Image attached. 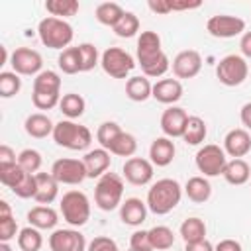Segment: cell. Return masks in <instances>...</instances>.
<instances>
[{"label":"cell","instance_id":"1","mask_svg":"<svg viewBox=\"0 0 251 251\" xmlns=\"http://www.w3.org/2000/svg\"><path fill=\"white\" fill-rule=\"evenodd\" d=\"M137 63L147 78H159L169 71L171 61L161 47V37L157 31L147 29L137 37Z\"/></svg>","mask_w":251,"mask_h":251},{"label":"cell","instance_id":"2","mask_svg":"<svg viewBox=\"0 0 251 251\" xmlns=\"http://www.w3.org/2000/svg\"><path fill=\"white\" fill-rule=\"evenodd\" d=\"M180 198H182V188L175 178H159L147 190L145 204L153 214L165 216L178 206Z\"/></svg>","mask_w":251,"mask_h":251},{"label":"cell","instance_id":"3","mask_svg":"<svg viewBox=\"0 0 251 251\" xmlns=\"http://www.w3.org/2000/svg\"><path fill=\"white\" fill-rule=\"evenodd\" d=\"M37 33H39V41L49 47V49H67L75 37V31H73V25L67 22V20H61V18H53V16H47L39 22L37 25Z\"/></svg>","mask_w":251,"mask_h":251},{"label":"cell","instance_id":"4","mask_svg":"<svg viewBox=\"0 0 251 251\" xmlns=\"http://www.w3.org/2000/svg\"><path fill=\"white\" fill-rule=\"evenodd\" d=\"M53 139L59 147L71 151H84L92 143V133L86 126H80L73 120H61L55 124Z\"/></svg>","mask_w":251,"mask_h":251},{"label":"cell","instance_id":"5","mask_svg":"<svg viewBox=\"0 0 251 251\" xmlns=\"http://www.w3.org/2000/svg\"><path fill=\"white\" fill-rule=\"evenodd\" d=\"M122 196H124V178L116 173H106L98 178L94 186V204L104 210L112 212L118 206H122Z\"/></svg>","mask_w":251,"mask_h":251},{"label":"cell","instance_id":"6","mask_svg":"<svg viewBox=\"0 0 251 251\" xmlns=\"http://www.w3.org/2000/svg\"><path fill=\"white\" fill-rule=\"evenodd\" d=\"M61 214L63 220L71 227H80L90 220V200L80 190H69L61 198Z\"/></svg>","mask_w":251,"mask_h":251},{"label":"cell","instance_id":"7","mask_svg":"<svg viewBox=\"0 0 251 251\" xmlns=\"http://www.w3.org/2000/svg\"><path fill=\"white\" fill-rule=\"evenodd\" d=\"M194 163H196V169L202 173V176H218V175H224V169L227 165V155L224 147L216 143H208L198 149Z\"/></svg>","mask_w":251,"mask_h":251},{"label":"cell","instance_id":"8","mask_svg":"<svg viewBox=\"0 0 251 251\" xmlns=\"http://www.w3.org/2000/svg\"><path fill=\"white\" fill-rule=\"evenodd\" d=\"M100 67L112 78H126L133 71L135 59L122 47H108L100 55Z\"/></svg>","mask_w":251,"mask_h":251},{"label":"cell","instance_id":"9","mask_svg":"<svg viewBox=\"0 0 251 251\" xmlns=\"http://www.w3.org/2000/svg\"><path fill=\"white\" fill-rule=\"evenodd\" d=\"M216 76L224 86H239L249 76V65L241 55H226L216 67Z\"/></svg>","mask_w":251,"mask_h":251},{"label":"cell","instance_id":"10","mask_svg":"<svg viewBox=\"0 0 251 251\" xmlns=\"http://www.w3.org/2000/svg\"><path fill=\"white\" fill-rule=\"evenodd\" d=\"M51 175L57 178L59 184H71V186L80 184L84 178H88L82 159H71V157L57 159L51 167Z\"/></svg>","mask_w":251,"mask_h":251},{"label":"cell","instance_id":"11","mask_svg":"<svg viewBox=\"0 0 251 251\" xmlns=\"http://www.w3.org/2000/svg\"><path fill=\"white\" fill-rule=\"evenodd\" d=\"M10 65L14 73L22 76H37L43 67V59L35 49L29 47H16L10 55Z\"/></svg>","mask_w":251,"mask_h":251},{"label":"cell","instance_id":"12","mask_svg":"<svg viewBox=\"0 0 251 251\" xmlns=\"http://www.w3.org/2000/svg\"><path fill=\"white\" fill-rule=\"evenodd\" d=\"M206 29L210 35L220 37V39H229L235 35H243L245 33V22L237 16H229V14H218L208 18L206 22Z\"/></svg>","mask_w":251,"mask_h":251},{"label":"cell","instance_id":"13","mask_svg":"<svg viewBox=\"0 0 251 251\" xmlns=\"http://www.w3.org/2000/svg\"><path fill=\"white\" fill-rule=\"evenodd\" d=\"M49 247L51 251H86L88 243L78 229L67 227V229H55L49 235Z\"/></svg>","mask_w":251,"mask_h":251},{"label":"cell","instance_id":"14","mask_svg":"<svg viewBox=\"0 0 251 251\" xmlns=\"http://www.w3.org/2000/svg\"><path fill=\"white\" fill-rule=\"evenodd\" d=\"M153 163L149 159H143V157H129L126 159L122 171H124V178L129 182V184H135V186H145L151 182L153 178Z\"/></svg>","mask_w":251,"mask_h":251},{"label":"cell","instance_id":"15","mask_svg":"<svg viewBox=\"0 0 251 251\" xmlns=\"http://www.w3.org/2000/svg\"><path fill=\"white\" fill-rule=\"evenodd\" d=\"M202 69V55L194 49H184L173 59V73L176 78H194Z\"/></svg>","mask_w":251,"mask_h":251},{"label":"cell","instance_id":"16","mask_svg":"<svg viewBox=\"0 0 251 251\" xmlns=\"http://www.w3.org/2000/svg\"><path fill=\"white\" fill-rule=\"evenodd\" d=\"M224 151L233 159H243L251 151V135L243 127L229 129L224 137Z\"/></svg>","mask_w":251,"mask_h":251},{"label":"cell","instance_id":"17","mask_svg":"<svg viewBox=\"0 0 251 251\" xmlns=\"http://www.w3.org/2000/svg\"><path fill=\"white\" fill-rule=\"evenodd\" d=\"M186 120H188V114L178 108V106H171L163 112L161 116V131L165 133V137H182L184 133V126H186Z\"/></svg>","mask_w":251,"mask_h":251},{"label":"cell","instance_id":"18","mask_svg":"<svg viewBox=\"0 0 251 251\" xmlns=\"http://www.w3.org/2000/svg\"><path fill=\"white\" fill-rule=\"evenodd\" d=\"M112 153L106 151L104 147H98V149H90L84 157H82V163L86 167V175L88 178H100L102 175L108 173L110 169V163H112Z\"/></svg>","mask_w":251,"mask_h":251},{"label":"cell","instance_id":"19","mask_svg":"<svg viewBox=\"0 0 251 251\" xmlns=\"http://www.w3.org/2000/svg\"><path fill=\"white\" fill-rule=\"evenodd\" d=\"M151 98H155L161 104H175L182 98V84L178 78H161L153 84Z\"/></svg>","mask_w":251,"mask_h":251},{"label":"cell","instance_id":"20","mask_svg":"<svg viewBox=\"0 0 251 251\" xmlns=\"http://www.w3.org/2000/svg\"><path fill=\"white\" fill-rule=\"evenodd\" d=\"M175 153H176V147L171 137H157L149 147V161L155 167H167L173 163Z\"/></svg>","mask_w":251,"mask_h":251},{"label":"cell","instance_id":"21","mask_svg":"<svg viewBox=\"0 0 251 251\" xmlns=\"http://www.w3.org/2000/svg\"><path fill=\"white\" fill-rule=\"evenodd\" d=\"M35 180H37V192H35L33 200L39 206H49L59 194L57 178L51 173H35Z\"/></svg>","mask_w":251,"mask_h":251},{"label":"cell","instance_id":"22","mask_svg":"<svg viewBox=\"0 0 251 251\" xmlns=\"http://www.w3.org/2000/svg\"><path fill=\"white\" fill-rule=\"evenodd\" d=\"M147 204L141 198H126L120 206V218L126 226H141L147 218Z\"/></svg>","mask_w":251,"mask_h":251},{"label":"cell","instance_id":"23","mask_svg":"<svg viewBox=\"0 0 251 251\" xmlns=\"http://www.w3.org/2000/svg\"><path fill=\"white\" fill-rule=\"evenodd\" d=\"M24 129L29 137H35V139H43L47 135H53V129H55V124L51 122L49 116L41 114V112H35V114H29L24 122Z\"/></svg>","mask_w":251,"mask_h":251},{"label":"cell","instance_id":"24","mask_svg":"<svg viewBox=\"0 0 251 251\" xmlns=\"http://www.w3.org/2000/svg\"><path fill=\"white\" fill-rule=\"evenodd\" d=\"M222 176L226 178V182H229L233 186H241L251 178V167L245 159H231V161H227Z\"/></svg>","mask_w":251,"mask_h":251},{"label":"cell","instance_id":"25","mask_svg":"<svg viewBox=\"0 0 251 251\" xmlns=\"http://www.w3.org/2000/svg\"><path fill=\"white\" fill-rule=\"evenodd\" d=\"M184 192L188 196V200L196 202V204H204L210 200L212 196V184L206 176H190L184 184Z\"/></svg>","mask_w":251,"mask_h":251},{"label":"cell","instance_id":"26","mask_svg":"<svg viewBox=\"0 0 251 251\" xmlns=\"http://www.w3.org/2000/svg\"><path fill=\"white\" fill-rule=\"evenodd\" d=\"M27 222L37 229H53L59 222V214L51 206H35L27 212Z\"/></svg>","mask_w":251,"mask_h":251},{"label":"cell","instance_id":"27","mask_svg":"<svg viewBox=\"0 0 251 251\" xmlns=\"http://www.w3.org/2000/svg\"><path fill=\"white\" fill-rule=\"evenodd\" d=\"M151 92L153 84L147 76H129L126 82V94L133 102H145L147 98H151Z\"/></svg>","mask_w":251,"mask_h":251},{"label":"cell","instance_id":"28","mask_svg":"<svg viewBox=\"0 0 251 251\" xmlns=\"http://www.w3.org/2000/svg\"><path fill=\"white\" fill-rule=\"evenodd\" d=\"M37 94H61V76L55 71H41L33 78V90Z\"/></svg>","mask_w":251,"mask_h":251},{"label":"cell","instance_id":"29","mask_svg":"<svg viewBox=\"0 0 251 251\" xmlns=\"http://www.w3.org/2000/svg\"><path fill=\"white\" fill-rule=\"evenodd\" d=\"M206 135H208L206 122L200 116H188L186 126H184V133H182L184 143H188V145H200L206 139Z\"/></svg>","mask_w":251,"mask_h":251},{"label":"cell","instance_id":"30","mask_svg":"<svg viewBox=\"0 0 251 251\" xmlns=\"http://www.w3.org/2000/svg\"><path fill=\"white\" fill-rule=\"evenodd\" d=\"M106 151H110L112 155H118V157H133L135 151H137V139L127 133V131H122L116 135V139L106 147Z\"/></svg>","mask_w":251,"mask_h":251},{"label":"cell","instance_id":"31","mask_svg":"<svg viewBox=\"0 0 251 251\" xmlns=\"http://www.w3.org/2000/svg\"><path fill=\"white\" fill-rule=\"evenodd\" d=\"M59 110L69 118V120H76L84 114L86 110V102L80 94L76 92H69V94H63L61 96V102H59Z\"/></svg>","mask_w":251,"mask_h":251},{"label":"cell","instance_id":"32","mask_svg":"<svg viewBox=\"0 0 251 251\" xmlns=\"http://www.w3.org/2000/svg\"><path fill=\"white\" fill-rule=\"evenodd\" d=\"M96 20L102 24V25H110V27H114L120 20H122V16L126 14V10L118 4V2H102V4H98L96 6Z\"/></svg>","mask_w":251,"mask_h":251},{"label":"cell","instance_id":"33","mask_svg":"<svg viewBox=\"0 0 251 251\" xmlns=\"http://www.w3.org/2000/svg\"><path fill=\"white\" fill-rule=\"evenodd\" d=\"M180 237L184 239V243H194L200 239H206V224L200 218H186L180 224Z\"/></svg>","mask_w":251,"mask_h":251},{"label":"cell","instance_id":"34","mask_svg":"<svg viewBox=\"0 0 251 251\" xmlns=\"http://www.w3.org/2000/svg\"><path fill=\"white\" fill-rule=\"evenodd\" d=\"M149 231V239L153 243V249L155 251H165V249H171L175 245V233L171 227L167 226H155Z\"/></svg>","mask_w":251,"mask_h":251},{"label":"cell","instance_id":"35","mask_svg":"<svg viewBox=\"0 0 251 251\" xmlns=\"http://www.w3.org/2000/svg\"><path fill=\"white\" fill-rule=\"evenodd\" d=\"M43 245V237L41 231L33 226H27L24 229H20L18 233V247L22 251H39Z\"/></svg>","mask_w":251,"mask_h":251},{"label":"cell","instance_id":"36","mask_svg":"<svg viewBox=\"0 0 251 251\" xmlns=\"http://www.w3.org/2000/svg\"><path fill=\"white\" fill-rule=\"evenodd\" d=\"M45 10H47L53 18L65 20V18L75 16V14L80 10V6H78L76 0H47V2H45Z\"/></svg>","mask_w":251,"mask_h":251},{"label":"cell","instance_id":"37","mask_svg":"<svg viewBox=\"0 0 251 251\" xmlns=\"http://www.w3.org/2000/svg\"><path fill=\"white\" fill-rule=\"evenodd\" d=\"M59 69L65 75H76L80 73V55H78V47H67L65 51H61L59 59H57Z\"/></svg>","mask_w":251,"mask_h":251},{"label":"cell","instance_id":"38","mask_svg":"<svg viewBox=\"0 0 251 251\" xmlns=\"http://www.w3.org/2000/svg\"><path fill=\"white\" fill-rule=\"evenodd\" d=\"M22 90V78L14 71H2L0 73V96L12 98Z\"/></svg>","mask_w":251,"mask_h":251},{"label":"cell","instance_id":"39","mask_svg":"<svg viewBox=\"0 0 251 251\" xmlns=\"http://www.w3.org/2000/svg\"><path fill=\"white\" fill-rule=\"evenodd\" d=\"M27 173L18 165V163H12V165H0V182L4 186H8L10 190H14L25 176Z\"/></svg>","mask_w":251,"mask_h":251},{"label":"cell","instance_id":"40","mask_svg":"<svg viewBox=\"0 0 251 251\" xmlns=\"http://www.w3.org/2000/svg\"><path fill=\"white\" fill-rule=\"evenodd\" d=\"M114 29V33L118 35V37H133L137 31H139V18L133 14V12H126L124 16H122V20L112 27Z\"/></svg>","mask_w":251,"mask_h":251},{"label":"cell","instance_id":"41","mask_svg":"<svg viewBox=\"0 0 251 251\" xmlns=\"http://www.w3.org/2000/svg\"><path fill=\"white\" fill-rule=\"evenodd\" d=\"M76 47H78V55H80V73L92 71L100 63V55H98L96 45H92V43H80Z\"/></svg>","mask_w":251,"mask_h":251},{"label":"cell","instance_id":"42","mask_svg":"<svg viewBox=\"0 0 251 251\" xmlns=\"http://www.w3.org/2000/svg\"><path fill=\"white\" fill-rule=\"evenodd\" d=\"M18 165L25 171V173H37L41 169V153L37 149H24L18 155Z\"/></svg>","mask_w":251,"mask_h":251},{"label":"cell","instance_id":"43","mask_svg":"<svg viewBox=\"0 0 251 251\" xmlns=\"http://www.w3.org/2000/svg\"><path fill=\"white\" fill-rule=\"evenodd\" d=\"M124 129L116 124V122H102L100 126H98V129H96V139H98V143H100V147H108L114 139H116V135L118 133H122Z\"/></svg>","mask_w":251,"mask_h":251},{"label":"cell","instance_id":"44","mask_svg":"<svg viewBox=\"0 0 251 251\" xmlns=\"http://www.w3.org/2000/svg\"><path fill=\"white\" fill-rule=\"evenodd\" d=\"M18 198H33L35 192H37V180H35V175L33 173H27L24 176V180L12 190Z\"/></svg>","mask_w":251,"mask_h":251},{"label":"cell","instance_id":"45","mask_svg":"<svg viewBox=\"0 0 251 251\" xmlns=\"http://www.w3.org/2000/svg\"><path fill=\"white\" fill-rule=\"evenodd\" d=\"M129 249H133V251H155L153 243L149 239V231L147 229L133 231L131 237H129Z\"/></svg>","mask_w":251,"mask_h":251},{"label":"cell","instance_id":"46","mask_svg":"<svg viewBox=\"0 0 251 251\" xmlns=\"http://www.w3.org/2000/svg\"><path fill=\"white\" fill-rule=\"evenodd\" d=\"M31 102L37 110H51L55 106H59L61 102V94H37L31 92Z\"/></svg>","mask_w":251,"mask_h":251},{"label":"cell","instance_id":"47","mask_svg":"<svg viewBox=\"0 0 251 251\" xmlns=\"http://www.w3.org/2000/svg\"><path fill=\"white\" fill-rule=\"evenodd\" d=\"M18 231V222L14 220V216H6V218H0V241H10L16 237Z\"/></svg>","mask_w":251,"mask_h":251},{"label":"cell","instance_id":"48","mask_svg":"<svg viewBox=\"0 0 251 251\" xmlns=\"http://www.w3.org/2000/svg\"><path fill=\"white\" fill-rule=\"evenodd\" d=\"M86 251H120V247H118V243L112 237H108V235H96L88 243Z\"/></svg>","mask_w":251,"mask_h":251},{"label":"cell","instance_id":"49","mask_svg":"<svg viewBox=\"0 0 251 251\" xmlns=\"http://www.w3.org/2000/svg\"><path fill=\"white\" fill-rule=\"evenodd\" d=\"M147 6H149L151 12L161 14V16H167V14L173 12V8H171V0H149Z\"/></svg>","mask_w":251,"mask_h":251},{"label":"cell","instance_id":"50","mask_svg":"<svg viewBox=\"0 0 251 251\" xmlns=\"http://www.w3.org/2000/svg\"><path fill=\"white\" fill-rule=\"evenodd\" d=\"M12 163H18L16 151L6 143L0 145V165H12Z\"/></svg>","mask_w":251,"mask_h":251},{"label":"cell","instance_id":"51","mask_svg":"<svg viewBox=\"0 0 251 251\" xmlns=\"http://www.w3.org/2000/svg\"><path fill=\"white\" fill-rule=\"evenodd\" d=\"M214 251H243V249H241V243L235 239H222L214 245Z\"/></svg>","mask_w":251,"mask_h":251},{"label":"cell","instance_id":"52","mask_svg":"<svg viewBox=\"0 0 251 251\" xmlns=\"http://www.w3.org/2000/svg\"><path fill=\"white\" fill-rule=\"evenodd\" d=\"M239 51L243 59H251V31H245L239 39Z\"/></svg>","mask_w":251,"mask_h":251},{"label":"cell","instance_id":"53","mask_svg":"<svg viewBox=\"0 0 251 251\" xmlns=\"http://www.w3.org/2000/svg\"><path fill=\"white\" fill-rule=\"evenodd\" d=\"M184 251H214V245L208 239H200L194 243H184Z\"/></svg>","mask_w":251,"mask_h":251},{"label":"cell","instance_id":"54","mask_svg":"<svg viewBox=\"0 0 251 251\" xmlns=\"http://www.w3.org/2000/svg\"><path fill=\"white\" fill-rule=\"evenodd\" d=\"M239 118H241V124L245 126V129H251V102H247V104L241 106Z\"/></svg>","mask_w":251,"mask_h":251},{"label":"cell","instance_id":"55","mask_svg":"<svg viewBox=\"0 0 251 251\" xmlns=\"http://www.w3.org/2000/svg\"><path fill=\"white\" fill-rule=\"evenodd\" d=\"M6 216H12V208L6 200H2L0 202V218H6Z\"/></svg>","mask_w":251,"mask_h":251},{"label":"cell","instance_id":"56","mask_svg":"<svg viewBox=\"0 0 251 251\" xmlns=\"http://www.w3.org/2000/svg\"><path fill=\"white\" fill-rule=\"evenodd\" d=\"M0 251H12V247L6 241H0Z\"/></svg>","mask_w":251,"mask_h":251},{"label":"cell","instance_id":"57","mask_svg":"<svg viewBox=\"0 0 251 251\" xmlns=\"http://www.w3.org/2000/svg\"><path fill=\"white\" fill-rule=\"evenodd\" d=\"M129 251H133V249H129Z\"/></svg>","mask_w":251,"mask_h":251}]
</instances>
